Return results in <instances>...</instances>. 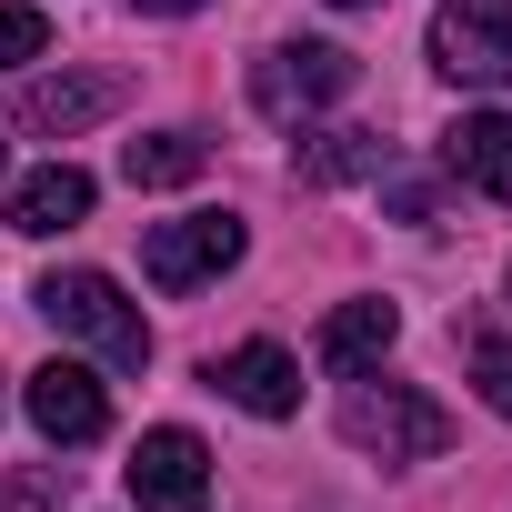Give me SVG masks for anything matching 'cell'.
Instances as JSON below:
<instances>
[{
    "label": "cell",
    "instance_id": "4fadbf2b",
    "mask_svg": "<svg viewBox=\"0 0 512 512\" xmlns=\"http://www.w3.org/2000/svg\"><path fill=\"white\" fill-rule=\"evenodd\" d=\"M201 171H211V141L201 131H151V141L121 151V181L131 191H191Z\"/></svg>",
    "mask_w": 512,
    "mask_h": 512
},
{
    "label": "cell",
    "instance_id": "ba28073f",
    "mask_svg": "<svg viewBox=\"0 0 512 512\" xmlns=\"http://www.w3.org/2000/svg\"><path fill=\"white\" fill-rule=\"evenodd\" d=\"M121 111V71H41L21 91V131L31 141H81L91 121Z\"/></svg>",
    "mask_w": 512,
    "mask_h": 512
},
{
    "label": "cell",
    "instance_id": "8992f818",
    "mask_svg": "<svg viewBox=\"0 0 512 512\" xmlns=\"http://www.w3.org/2000/svg\"><path fill=\"white\" fill-rule=\"evenodd\" d=\"M21 412H31V432L61 442V452H81V442L111 432V392H101L91 362H41V372L21 382Z\"/></svg>",
    "mask_w": 512,
    "mask_h": 512
},
{
    "label": "cell",
    "instance_id": "9a60e30c",
    "mask_svg": "<svg viewBox=\"0 0 512 512\" xmlns=\"http://www.w3.org/2000/svg\"><path fill=\"white\" fill-rule=\"evenodd\" d=\"M51 51V11H31V0H0V71H21Z\"/></svg>",
    "mask_w": 512,
    "mask_h": 512
},
{
    "label": "cell",
    "instance_id": "e0dca14e",
    "mask_svg": "<svg viewBox=\"0 0 512 512\" xmlns=\"http://www.w3.org/2000/svg\"><path fill=\"white\" fill-rule=\"evenodd\" d=\"M131 11H151V21H191L201 0H131Z\"/></svg>",
    "mask_w": 512,
    "mask_h": 512
},
{
    "label": "cell",
    "instance_id": "277c9868",
    "mask_svg": "<svg viewBox=\"0 0 512 512\" xmlns=\"http://www.w3.org/2000/svg\"><path fill=\"white\" fill-rule=\"evenodd\" d=\"M432 71L462 91H512V0H442L432 11Z\"/></svg>",
    "mask_w": 512,
    "mask_h": 512
},
{
    "label": "cell",
    "instance_id": "2e32d148",
    "mask_svg": "<svg viewBox=\"0 0 512 512\" xmlns=\"http://www.w3.org/2000/svg\"><path fill=\"white\" fill-rule=\"evenodd\" d=\"M472 382H482V402L512 422V342H502V332H482V342H472Z\"/></svg>",
    "mask_w": 512,
    "mask_h": 512
},
{
    "label": "cell",
    "instance_id": "7c38bea8",
    "mask_svg": "<svg viewBox=\"0 0 512 512\" xmlns=\"http://www.w3.org/2000/svg\"><path fill=\"white\" fill-rule=\"evenodd\" d=\"M442 171L472 181L482 201H512V111H462L442 131Z\"/></svg>",
    "mask_w": 512,
    "mask_h": 512
},
{
    "label": "cell",
    "instance_id": "9c48e42d",
    "mask_svg": "<svg viewBox=\"0 0 512 512\" xmlns=\"http://www.w3.org/2000/svg\"><path fill=\"white\" fill-rule=\"evenodd\" d=\"M211 392L241 402L251 422H292V412H302V362H292L282 342H241V352L211 362Z\"/></svg>",
    "mask_w": 512,
    "mask_h": 512
},
{
    "label": "cell",
    "instance_id": "5b68a950",
    "mask_svg": "<svg viewBox=\"0 0 512 512\" xmlns=\"http://www.w3.org/2000/svg\"><path fill=\"white\" fill-rule=\"evenodd\" d=\"M342 91H352V51L342 41H282V51L251 61V101H262L272 121H312Z\"/></svg>",
    "mask_w": 512,
    "mask_h": 512
},
{
    "label": "cell",
    "instance_id": "5bb4252c",
    "mask_svg": "<svg viewBox=\"0 0 512 512\" xmlns=\"http://www.w3.org/2000/svg\"><path fill=\"white\" fill-rule=\"evenodd\" d=\"M292 171H302L312 191H332V181H382V141H372V131H302Z\"/></svg>",
    "mask_w": 512,
    "mask_h": 512
},
{
    "label": "cell",
    "instance_id": "7a4b0ae2",
    "mask_svg": "<svg viewBox=\"0 0 512 512\" xmlns=\"http://www.w3.org/2000/svg\"><path fill=\"white\" fill-rule=\"evenodd\" d=\"M31 302H41V322H51V332L91 342L111 372H141V362H151V322L121 302V282H111V272H51Z\"/></svg>",
    "mask_w": 512,
    "mask_h": 512
},
{
    "label": "cell",
    "instance_id": "ffe728a7",
    "mask_svg": "<svg viewBox=\"0 0 512 512\" xmlns=\"http://www.w3.org/2000/svg\"><path fill=\"white\" fill-rule=\"evenodd\" d=\"M502 282H512V272H502Z\"/></svg>",
    "mask_w": 512,
    "mask_h": 512
},
{
    "label": "cell",
    "instance_id": "6da1fadb",
    "mask_svg": "<svg viewBox=\"0 0 512 512\" xmlns=\"http://www.w3.org/2000/svg\"><path fill=\"white\" fill-rule=\"evenodd\" d=\"M342 442L352 452H382V462H432L452 442V412L422 402L412 382H382V362H372V372L342 382Z\"/></svg>",
    "mask_w": 512,
    "mask_h": 512
},
{
    "label": "cell",
    "instance_id": "3957f363",
    "mask_svg": "<svg viewBox=\"0 0 512 512\" xmlns=\"http://www.w3.org/2000/svg\"><path fill=\"white\" fill-rule=\"evenodd\" d=\"M241 251H251L241 211H181V221L141 231V272H151V292H201V282H221L241 262Z\"/></svg>",
    "mask_w": 512,
    "mask_h": 512
},
{
    "label": "cell",
    "instance_id": "30bf717a",
    "mask_svg": "<svg viewBox=\"0 0 512 512\" xmlns=\"http://www.w3.org/2000/svg\"><path fill=\"white\" fill-rule=\"evenodd\" d=\"M81 221H91V171H81V161H41V171L11 181V231H21V241H61V231H81Z\"/></svg>",
    "mask_w": 512,
    "mask_h": 512
},
{
    "label": "cell",
    "instance_id": "d6986e66",
    "mask_svg": "<svg viewBox=\"0 0 512 512\" xmlns=\"http://www.w3.org/2000/svg\"><path fill=\"white\" fill-rule=\"evenodd\" d=\"M0 171H11V151H0Z\"/></svg>",
    "mask_w": 512,
    "mask_h": 512
},
{
    "label": "cell",
    "instance_id": "52a82bcc",
    "mask_svg": "<svg viewBox=\"0 0 512 512\" xmlns=\"http://www.w3.org/2000/svg\"><path fill=\"white\" fill-rule=\"evenodd\" d=\"M131 502L141 512H211V452H201V432H181V422L141 432L131 442Z\"/></svg>",
    "mask_w": 512,
    "mask_h": 512
},
{
    "label": "cell",
    "instance_id": "ac0fdd59",
    "mask_svg": "<svg viewBox=\"0 0 512 512\" xmlns=\"http://www.w3.org/2000/svg\"><path fill=\"white\" fill-rule=\"evenodd\" d=\"M332 11H372V0H332Z\"/></svg>",
    "mask_w": 512,
    "mask_h": 512
},
{
    "label": "cell",
    "instance_id": "8fae6325",
    "mask_svg": "<svg viewBox=\"0 0 512 512\" xmlns=\"http://www.w3.org/2000/svg\"><path fill=\"white\" fill-rule=\"evenodd\" d=\"M392 342H402V312H392L382 292H362V302H342V312L312 332V362H322L332 382H352V372H372Z\"/></svg>",
    "mask_w": 512,
    "mask_h": 512
}]
</instances>
